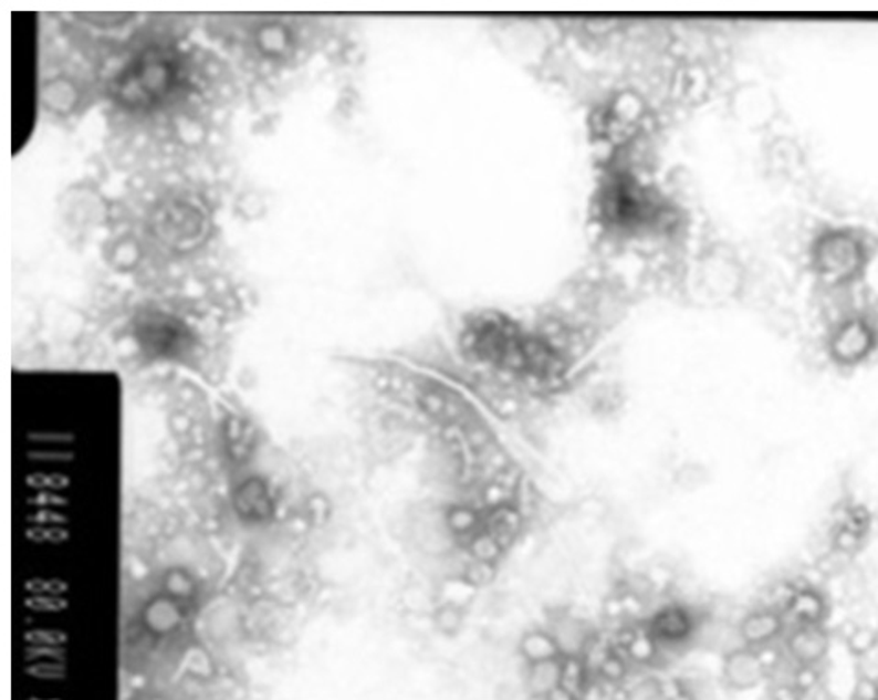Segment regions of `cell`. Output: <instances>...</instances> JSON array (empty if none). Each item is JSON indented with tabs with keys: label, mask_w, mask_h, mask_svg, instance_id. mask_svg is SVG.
<instances>
[{
	"label": "cell",
	"mask_w": 878,
	"mask_h": 700,
	"mask_svg": "<svg viewBox=\"0 0 878 700\" xmlns=\"http://www.w3.org/2000/svg\"><path fill=\"white\" fill-rule=\"evenodd\" d=\"M408 535L424 557H445L460 548L450 530L445 505L424 504L408 516Z\"/></svg>",
	"instance_id": "6da1fadb"
},
{
	"label": "cell",
	"mask_w": 878,
	"mask_h": 700,
	"mask_svg": "<svg viewBox=\"0 0 878 700\" xmlns=\"http://www.w3.org/2000/svg\"><path fill=\"white\" fill-rule=\"evenodd\" d=\"M700 619L702 616L688 605L671 603L658 608L646 627L657 646L675 647L693 640Z\"/></svg>",
	"instance_id": "7a4b0ae2"
},
{
	"label": "cell",
	"mask_w": 878,
	"mask_h": 700,
	"mask_svg": "<svg viewBox=\"0 0 878 700\" xmlns=\"http://www.w3.org/2000/svg\"><path fill=\"white\" fill-rule=\"evenodd\" d=\"M786 629H788L785 638L786 657L791 658L797 668H818L830 649L829 629L825 624L792 625Z\"/></svg>",
	"instance_id": "3957f363"
},
{
	"label": "cell",
	"mask_w": 878,
	"mask_h": 700,
	"mask_svg": "<svg viewBox=\"0 0 878 700\" xmlns=\"http://www.w3.org/2000/svg\"><path fill=\"white\" fill-rule=\"evenodd\" d=\"M786 627L785 614L774 608L755 607L739 621V638L744 647L760 651L785 635Z\"/></svg>",
	"instance_id": "277c9868"
},
{
	"label": "cell",
	"mask_w": 878,
	"mask_h": 700,
	"mask_svg": "<svg viewBox=\"0 0 878 700\" xmlns=\"http://www.w3.org/2000/svg\"><path fill=\"white\" fill-rule=\"evenodd\" d=\"M766 671L765 657L757 649L743 646L724 655L722 677L733 690H754L765 680Z\"/></svg>",
	"instance_id": "5b68a950"
},
{
	"label": "cell",
	"mask_w": 878,
	"mask_h": 700,
	"mask_svg": "<svg viewBox=\"0 0 878 700\" xmlns=\"http://www.w3.org/2000/svg\"><path fill=\"white\" fill-rule=\"evenodd\" d=\"M546 630L552 635L563 658H583L594 644V630L590 625L574 614H555L550 619Z\"/></svg>",
	"instance_id": "8992f818"
},
{
	"label": "cell",
	"mask_w": 878,
	"mask_h": 700,
	"mask_svg": "<svg viewBox=\"0 0 878 700\" xmlns=\"http://www.w3.org/2000/svg\"><path fill=\"white\" fill-rule=\"evenodd\" d=\"M796 592L792 596L791 605L785 610L786 625H818L825 624L829 618V597L824 588L803 585L796 576Z\"/></svg>",
	"instance_id": "52a82bcc"
},
{
	"label": "cell",
	"mask_w": 878,
	"mask_h": 700,
	"mask_svg": "<svg viewBox=\"0 0 878 700\" xmlns=\"http://www.w3.org/2000/svg\"><path fill=\"white\" fill-rule=\"evenodd\" d=\"M874 348V335L863 324H847L830 344L833 357L840 364H857Z\"/></svg>",
	"instance_id": "ba28073f"
},
{
	"label": "cell",
	"mask_w": 878,
	"mask_h": 700,
	"mask_svg": "<svg viewBox=\"0 0 878 700\" xmlns=\"http://www.w3.org/2000/svg\"><path fill=\"white\" fill-rule=\"evenodd\" d=\"M563 679V657L544 660V662L527 664L524 686L527 696L533 699L548 700L553 693H557Z\"/></svg>",
	"instance_id": "9c48e42d"
},
{
	"label": "cell",
	"mask_w": 878,
	"mask_h": 700,
	"mask_svg": "<svg viewBox=\"0 0 878 700\" xmlns=\"http://www.w3.org/2000/svg\"><path fill=\"white\" fill-rule=\"evenodd\" d=\"M519 655L526 664L544 662L561 657L548 630H530L519 641Z\"/></svg>",
	"instance_id": "30bf717a"
},
{
	"label": "cell",
	"mask_w": 878,
	"mask_h": 700,
	"mask_svg": "<svg viewBox=\"0 0 878 700\" xmlns=\"http://www.w3.org/2000/svg\"><path fill=\"white\" fill-rule=\"evenodd\" d=\"M844 640H846L847 651L855 657H869L878 647V625L851 621L847 627Z\"/></svg>",
	"instance_id": "8fae6325"
},
{
	"label": "cell",
	"mask_w": 878,
	"mask_h": 700,
	"mask_svg": "<svg viewBox=\"0 0 878 700\" xmlns=\"http://www.w3.org/2000/svg\"><path fill=\"white\" fill-rule=\"evenodd\" d=\"M466 624V607L463 603L445 602L435 610V627L445 636H454L463 629Z\"/></svg>",
	"instance_id": "7c38bea8"
},
{
	"label": "cell",
	"mask_w": 878,
	"mask_h": 700,
	"mask_svg": "<svg viewBox=\"0 0 878 700\" xmlns=\"http://www.w3.org/2000/svg\"><path fill=\"white\" fill-rule=\"evenodd\" d=\"M710 480V471L702 463L688 462L678 467L672 474V482L682 491H697Z\"/></svg>",
	"instance_id": "4fadbf2b"
},
{
	"label": "cell",
	"mask_w": 878,
	"mask_h": 700,
	"mask_svg": "<svg viewBox=\"0 0 878 700\" xmlns=\"http://www.w3.org/2000/svg\"><path fill=\"white\" fill-rule=\"evenodd\" d=\"M526 697L530 696H527L524 680L516 682L513 679H504L494 690V700H524Z\"/></svg>",
	"instance_id": "5bb4252c"
},
{
	"label": "cell",
	"mask_w": 878,
	"mask_h": 700,
	"mask_svg": "<svg viewBox=\"0 0 878 700\" xmlns=\"http://www.w3.org/2000/svg\"><path fill=\"white\" fill-rule=\"evenodd\" d=\"M874 700H878V691H877V696L874 697Z\"/></svg>",
	"instance_id": "9a60e30c"
}]
</instances>
